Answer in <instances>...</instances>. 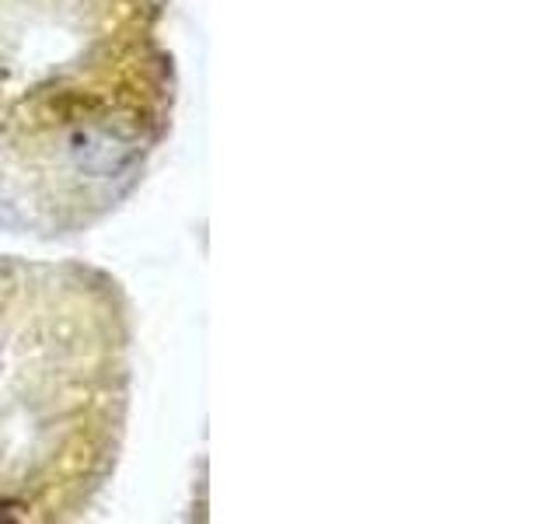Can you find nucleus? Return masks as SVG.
Wrapping results in <instances>:
<instances>
[{
    "label": "nucleus",
    "instance_id": "obj_2",
    "mask_svg": "<svg viewBox=\"0 0 559 524\" xmlns=\"http://www.w3.org/2000/svg\"><path fill=\"white\" fill-rule=\"evenodd\" d=\"M133 322L119 279L78 259L0 255V521H74L112 479Z\"/></svg>",
    "mask_w": 559,
    "mask_h": 524
},
{
    "label": "nucleus",
    "instance_id": "obj_1",
    "mask_svg": "<svg viewBox=\"0 0 559 524\" xmlns=\"http://www.w3.org/2000/svg\"><path fill=\"white\" fill-rule=\"evenodd\" d=\"M165 0H0V203L49 235L112 210L171 127Z\"/></svg>",
    "mask_w": 559,
    "mask_h": 524
}]
</instances>
